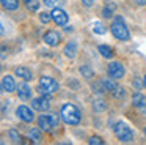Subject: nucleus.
<instances>
[{
	"label": "nucleus",
	"mask_w": 146,
	"mask_h": 145,
	"mask_svg": "<svg viewBox=\"0 0 146 145\" xmlns=\"http://www.w3.org/2000/svg\"><path fill=\"white\" fill-rule=\"evenodd\" d=\"M39 21H41L42 24H49V22L52 21V14L50 13H46V11L39 13Z\"/></svg>",
	"instance_id": "obj_27"
},
{
	"label": "nucleus",
	"mask_w": 146,
	"mask_h": 145,
	"mask_svg": "<svg viewBox=\"0 0 146 145\" xmlns=\"http://www.w3.org/2000/svg\"><path fill=\"white\" fill-rule=\"evenodd\" d=\"M8 136H10V139L14 144H21V142H22V136L19 134V131H17L16 128H11L10 131H8Z\"/></svg>",
	"instance_id": "obj_23"
},
{
	"label": "nucleus",
	"mask_w": 146,
	"mask_h": 145,
	"mask_svg": "<svg viewBox=\"0 0 146 145\" xmlns=\"http://www.w3.org/2000/svg\"><path fill=\"white\" fill-rule=\"evenodd\" d=\"M42 41L50 47H57L58 44L61 43V35L58 33L57 30H47L42 35Z\"/></svg>",
	"instance_id": "obj_9"
},
{
	"label": "nucleus",
	"mask_w": 146,
	"mask_h": 145,
	"mask_svg": "<svg viewBox=\"0 0 146 145\" xmlns=\"http://www.w3.org/2000/svg\"><path fill=\"white\" fill-rule=\"evenodd\" d=\"M107 74L110 77H113L115 81H119L126 76V68L121 62H111L110 65L107 66Z\"/></svg>",
	"instance_id": "obj_6"
},
{
	"label": "nucleus",
	"mask_w": 146,
	"mask_h": 145,
	"mask_svg": "<svg viewBox=\"0 0 146 145\" xmlns=\"http://www.w3.org/2000/svg\"><path fill=\"white\" fill-rule=\"evenodd\" d=\"M145 136H146V128H145Z\"/></svg>",
	"instance_id": "obj_33"
},
{
	"label": "nucleus",
	"mask_w": 146,
	"mask_h": 145,
	"mask_svg": "<svg viewBox=\"0 0 146 145\" xmlns=\"http://www.w3.org/2000/svg\"><path fill=\"white\" fill-rule=\"evenodd\" d=\"M93 109H94L96 112H104V110L107 109V103H105L102 98H96L94 103H93Z\"/></svg>",
	"instance_id": "obj_21"
},
{
	"label": "nucleus",
	"mask_w": 146,
	"mask_h": 145,
	"mask_svg": "<svg viewBox=\"0 0 146 145\" xmlns=\"http://www.w3.org/2000/svg\"><path fill=\"white\" fill-rule=\"evenodd\" d=\"M50 14H52V21H54L58 27H64V25L69 22V16H68V13L64 11V9H61V8H57V6H55V8L52 9Z\"/></svg>",
	"instance_id": "obj_8"
},
{
	"label": "nucleus",
	"mask_w": 146,
	"mask_h": 145,
	"mask_svg": "<svg viewBox=\"0 0 146 145\" xmlns=\"http://www.w3.org/2000/svg\"><path fill=\"white\" fill-rule=\"evenodd\" d=\"M132 2H135L137 5H140V6H143V5H146V0H132Z\"/></svg>",
	"instance_id": "obj_30"
},
{
	"label": "nucleus",
	"mask_w": 146,
	"mask_h": 145,
	"mask_svg": "<svg viewBox=\"0 0 146 145\" xmlns=\"http://www.w3.org/2000/svg\"><path fill=\"white\" fill-rule=\"evenodd\" d=\"M16 88L17 87H16V82H14L13 76L7 74V76H3V77H2V90H3V91L11 93V91H14Z\"/></svg>",
	"instance_id": "obj_12"
},
{
	"label": "nucleus",
	"mask_w": 146,
	"mask_h": 145,
	"mask_svg": "<svg viewBox=\"0 0 146 145\" xmlns=\"http://www.w3.org/2000/svg\"><path fill=\"white\" fill-rule=\"evenodd\" d=\"M22 2L25 3L27 9H29L30 13L38 11V8H39V0H22Z\"/></svg>",
	"instance_id": "obj_22"
},
{
	"label": "nucleus",
	"mask_w": 146,
	"mask_h": 145,
	"mask_svg": "<svg viewBox=\"0 0 146 145\" xmlns=\"http://www.w3.org/2000/svg\"><path fill=\"white\" fill-rule=\"evenodd\" d=\"M88 144H91V145H94V144H98V145H104L105 142H104V139L99 137V136H91V137H90V140H88Z\"/></svg>",
	"instance_id": "obj_28"
},
{
	"label": "nucleus",
	"mask_w": 146,
	"mask_h": 145,
	"mask_svg": "<svg viewBox=\"0 0 146 145\" xmlns=\"http://www.w3.org/2000/svg\"><path fill=\"white\" fill-rule=\"evenodd\" d=\"M93 32L98 33V35H104L105 32H107V27H105L102 22H94V24H93Z\"/></svg>",
	"instance_id": "obj_25"
},
{
	"label": "nucleus",
	"mask_w": 146,
	"mask_h": 145,
	"mask_svg": "<svg viewBox=\"0 0 146 145\" xmlns=\"http://www.w3.org/2000/svg\"><path fill=\"white\" fill-rule=\"evenodd\" d=\"M98 50L104 58H113V49L110 46H107V44H101L98 47Z\"/></svg>",
	"instance_id": "obj_17"
},
{
	"label": "nucleus",
	"mask_w": 146,
	"mask_h": 145,
	"mask_svg": "<svg viewBox=\"0 0 146 145\" xmlns=\"http://www.w3.org/2000/svg\"><path fill=\"white\" fill-rule=\"evenodd\" d=\"M111 96H113L115 99H123V98L126 96V88H123V87H116L113 91H111Z\"/></svg>",
	"instance_id": "obj_24"
},
{
	"label": "nucleus",
	"mask_w": 146,
	"mask_h": 145,
	"mask_svg": "<svg viewBox=\"0 0 146 145\" xmlns=\"http://www.w3.org/2000/svg\"><path fill=\"white\" fill-rule=\"evenodd\" d=\"M39 129L41 128H30L29 131H27V136H29L32 144H41L42 142V134H41Z\"/></svg>",
	"instance_id": "obj_15"
},
{
	"label": "nucleus",
	"mask_w": 146,
	"mask_h": 145,
	"mask_svg": "<svg viewBox=\"0 0 146 145\" xmlns=\"http://www.w3.org/2000/svg\"><path fill=\"white\" fill-rule=\"evenodd\" d=\"M82 2H83V5H85V6H91L94 0H82Z\"/></svg>",
	"instance_id": "obj_31"
},
{
	"label": "nucleus",
	"mask_w": 146,
	"mask_h": 145,
	"mask_svg": "<svg viewBox=\"0 0 146 145\" xmlns=\"http://www.w3.org/2000/svg\"><path fill=\"white\" fill-rule=\"evenodd\" d=\"M16 115L19 117L22 122H25V123H32L33 120H35V115H33V110L30 109V107H27V106H19L16 109Z\"/></svg>",
	"instance_id": "obj_10"
},
{
	"label": "nucleus",
	"mask_w": 146,
	"mask_h": 145,
	"mask_svg": "<svg viewBox=\"0 0 146 145\" xmlns=\"http://www.w3.org/2000/svg\"><path fill=\"white\" fill-rule=\"evenodd\" d=\"M60 118L58 113H47V115H39L38 118V126L46 132H52L55 128L60 126Z\"/></svg>",
	"instance_id": "obj_3"
},
{
	"label": "nucleus",
	"mask_w": 146,
	"mask_h": 145,
	"mask_svg": "<svg viewBox=\"0 0 146 145\" xmlns=\"http://www.w3.org/2000/svg\"><path fill=\"white\" fill-rule=\"evenodd\" d=\"M63 52H64V57L74 60V58H76V55H77V44L74 43V41H69V43L64 46Z\"/></svg>",
	"instance_id": "obj_16"
},
{
	"label": "nucleus",
	"mask_w": 146,
	"mask_h": 145,
	"mask_svg": "<svg viewBox=\"0 0 146 145\" xmlns=\"http://www.w3.org/2000/svg\"><path fill=\"white\" fill-rule=\"evenodd\" d=\"M132 104L137 110L141 113H146V96L141 93H133L132 95Z\"/></svg>",
	"instance_id": "obj_11"
},
{
	"label": "nucleus",
	"mask_w": 146,
	"mask_h": 145,
	"mask_svg": "<svg viewBox=\"0 0 146 145\" xmlns=\"http://www.w3.org/2000/svg\"><path fill=\"white\" fill-rule=\"evenodd\" d=\"M93 91L94 93H98V95H102V93H105V87H104V84H102V81H99V82H96V84H93Z\"/></svg>",
	"instance_id": "obj_26"
},
{
	"label": "nucleus",
	"mask_w": 146,
	"mask_h": 145,
	"mask_svg": "<svg viewBox=\"0 0 146 145\" xmlns=\"http://www.w3.org/2000/svg\"><path fill=\"white\" fill-rule=\"evenodd\" d=\"M79 71H80V74H82L85 79H91L93 76H94V71H93V68L90 65H82L79 68Z\"/></svg>",
	"instance_id": "obj_20"
},
{
	"label": "nucleus",
	"mask_w": 146,
	"mask_h": 145,
	"mask_svg": "<svg viewBox=\"0 0 146 145\" xmlns=\"http://www.w3.org/2000/svg\"><path fill=\"white\" fill-rule=\"evenodd\" d=\"M102 84H104L105 90L110 91V93H111V91H113L115 88L118 87V85L115 84V79H113V77H110V76H108V77H104V79H102Z\"/></svg>",
	"instance_id": "obj_19"
},
{
	"label": "nucleus",
	"mask_w": 146,
	"mask_h": 145,
	"mask_svg": "<svg viewBox=\"0 0 146 145\" xmlns=\"http://www.w3.org/2000/svg\"><path fill=\"white\" fill-rule=\"evenodd\" d=\"M2 6L8 11H14L19 8V0H2Z\"/></svg>",
	"instance_id": "obj_18"
},
{
	"label": "nucleus",
	"mask_w": 146,
	"mask_h": 145,
	"mask_svg": "<svg viewBox=\"0 0 146 145\" xmlns=\"http://www.w3.org/2000/svg\"><path fill=\"white\" fill-rule=\"evenodd\" d=\"M143 85H145V88H146V74H145V77H143Z\"/></svg>",
	"instance_id": "obj_32"
},
{
	"label": "nucleus",
	"mask_w": 146,
	"mask_h": 145,
	"mask_svg": "<svg viewBox=\"0 0 146 145\" xmlns=\"http://www.w3.org/2000/svg\"><path fill=\"white\" fill-rule=\"evenodd\" d=\"M14 74L25 82H29L33 79V72L30 71V68H27V66H17V68L14 69Z\"/></svg>",
	"instance_id": "obj_14"
},
{
	"label": "nucleus",
	"mask_w": 146,
	"mask_h": 145,
	"mask_svg": "<svg viewBox=\"0 0 146 145\" xmlns=\"http://www.w3.org/2000/svg\"><path fill=\"white\" fill-rule=\"evenodd\" d=\"M113 132L116 136L118 140L124 142V144H129L133 140V131L129 128V125H126L124 122H118L113 126Z\"/></svg>",
	"instance_id": "obj_5"
},
{
	"label": "nucleus",
	"mask_w": 146,
	"mask_h": 145,
	"mask_svg": "<svg viewBox=\"0 0 146 145\" xmlns=\"http://www.w3.org/2000/svg\"><path fill=\"white\" fill-rule=\"evenodd\" d=\"M50 107V99H49V95H41L38 98H33L32 99V109L38 110V112H46Z\"/></svg>",
	"instance_id": "obj_7"
},
{
	"label": "nucleus",
	"mask_w": 146,
	"mask_h": 145,
	"mask_svg": "<svg viewBox=\"0 0 146 145\" xmlns=\"http://www.w3.org/2000/svg\"><path fill=\"white\" fill-rule=\"evenodd\" d=\"M110 30H111V33H113V36L116 38V40H119V41H129L130 40L129 28L126 27V22H124V19L121 17V16H116V17L113 19V22H111V25H110Z\"/></svg>",
	"instance_id": "obj_2"
},
{
	"label": "nucleus",
	"mask_w": 146,
	"mask_h": 145,
	"mask_svg": "<svg viewBox=\"0 0 146 145\" xmlns=\"http://www.w3.org/2000/svg\"><path fill=\"white\" fill-rule=\"evenodd\" d=\"M60 117L66 125L76 126V125H79L80 120H82V112H80V109L77 106H74V104H71V103H66V104L61 106Z\"/></svg>",
	"instance_id": "obj_1"
},
{
	"label": "nucleus",
	"mask_w": 146,
	"mask_h": 145,
	"mask_svg": "<svg viewBox=\"0 0 146 145\" xmlns=\"http://www.w3.org/2000/svg\"><path fill=\"white\" fill-rule=\"evenodd\" d=\"M58 88H60V85L54 77H50V76H41L39 77L38 91L41 95H52L55 91H58Z\"/></svg>",
	"instance_id": "obj_4"
},
{
	"label": "nucleus",
	"mask_w": 146,
	"mask_h": 145,
	"mask_svg": "<svg viewBox=\"0 0 146 145\" xmlns=\"http://www.w3.org/2000/svg\"><path fill=\"white\" fill-rule=\"evenodd\" d=\"M17 96L22 101L30 99V98H32V88H30L25 82H21V84L17 85Z\"/></svg>",
	"instance_id": "obj_13"
},
{
	"label": "nucleus",
	"mask_w": 146,
	"mask_h": 145,
	"mask_svg": "<svg viewBox=\"0 0 146 145\" xmlns=\"http://www.w3.org/2000/svg\"><path fill=\"white\" fill-rule=\"evenodd\" d=\"M42 3H44L46 6H49V8H55V6L60 3V0H42Z\"/></svg>",
	"instance_id": "obj_29"
}]
</instances>
